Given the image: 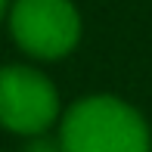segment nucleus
<instances>
[{
	"instance_id": "39448f33",
	"label": "nucleus",
	"mask_w": 152,
	"mask_h": 152,
	"mask_svg": "<svg viewBox=\"0 0 152 152\" xmlns=\"http://www.w3.org/2000/svg\"><path fill=\"white\" fill-rule=\"evenodd\" d=\"M6 12H10V0H0V25L6 22Z\"/></svg>"
},
{
	"instance_id": "f257e3e1",
	"label": "nucleus",
	"mask_w": 152,
	"mask_h": 152,
	"mask_svg": "<svg viewBox=\"0 0 152 152\" xmlns=\"http://www.w3.org/2000/svg\"><path fill=\"white\" fill-rule=\"evenodd\" d=\"M62 152H152L143 112L115 93H87L56 124Z\"/></svg>"
},
{
	"instance_id": "20e7f679",
	"label": "nucleus",
	"mask_w": 152,
	"mask_h": 152,
	"mask_svg": "<svg viewBox=\"0 0 152 152\" xmlns=\"http://www.w3.org/2000/svg\"><path fill=\"white\" fill-rule=\"evenodd\" d=\"M22 152H62V146H59V137L37 134V137H25Z\"/></svg>"
},
{
	"instance_id": "7ed1b4c3",
	"label": "nucleus",
	"mask_w": 152,
	"mask_h": 152,
	"mask_svg": "<svg viewBox=\"0 0 152 152\" xmlns=\"http://www.w3.org/2000/svg\"><path fill=\"white\" fill-rule=\"evenodd\" d=\"M62 118L59 87L28 62L0 65V127L16 137L50 134Z\"/></svg>"
},
{
	"instance_id": "f03ea898",
	"label": "nucleus",
	"mask_w": 152,
	"mask_h": 152,
	"mask_svg": "<svg viewBox=\"0 0 152 152\" xmlns=\"http://www.w3.org/2000/svg\"><path fill=\"white\" fill-rule=\"evenodd\" d=\"M6 28L25 56L59 62L78 50L84 19L75 0H10Z\"/></svg>"
}]
</instances>
